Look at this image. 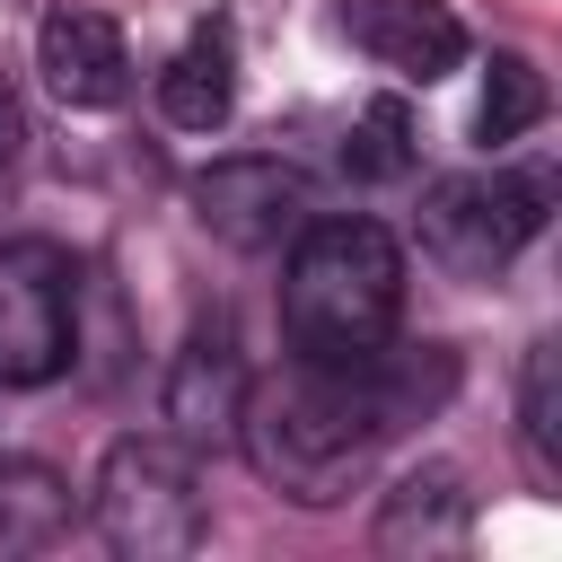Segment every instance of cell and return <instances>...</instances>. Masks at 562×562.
Masks as SVG:
<instances>
[{
	"label": "cell",
	"instance_id": "6da1fadb",
	"mask_svg": "<svg viewBox=\"0 0 562 562\" xmlns=\"http://www.w3.org/2000/svg\"><path fill=\"white\" fill-rule=\"evenodd\" d=\"M404 325V246L378 220H307L281 263V342L299 369H351Z\"/></svg>",
	"mask_w": 562,
	"mask_h": 562
},
{
	"label": "cell",
	"instance_id": "4fadbf2b",
	"mask_svg": "<svg viewBox=\"0 0 562 562\" xmlns=\"http://www.w3.org/2000/svg\"><path fill=\"white\" fill-rule=\"evenodd\" d=\"M553 342H536L527 351V369H518V448H527V474L544 483V492H562V395H553Z\"/></svg>",
	"mask_w": 562,
	"mask_h": 562
},
{
	"label": "cell",
	"instance_id": "9a60e30c",
	"mask_svg": "<svg viewBox=\"0 0 562 562\" xmlns=\"http://www.w3.org/2000/svg\"><path fill=\"white\" fill-rule=\"evenodd\" d=\"M0 158H18V105H9V88H0Z\"/></svg>",
	"mask_w": 562,
	"mask_h": 562
},
{
	"label": "cell",
	"instance_id": "30bf717a",
	"mask_svg": "<svg viewBox=\"0 0 562 562\" xmlns=\"http://www.w3.org/2000/svg\"><path fill=\"white\" fill-rule=\"evenodd\" d=\"M228 105H237V44H228V26H202V35L158 70V114H167L176 132H220Z\"/></svg>",
	"mask_w": 562,
	"mask_h": 562
},
{
	"label": "cell",
	"instance_id": "5b68a950",
	"mask_svg": "<svg viewBox=\"0 0 562 562\" xmlns=\"http://www.w3.org/2000/svg\"><path fill=\"white\" fill-rule=\"evenodd\" d=\"M193 211H202L211 237H228V246H246V255H272V246H290V237L316 220V184H307L290 158L246 149V158H220V167L193 176Z\"/></svg>",
	"mask_w": 562,
	"mask_h": 562
},
{
	"label": "cell",
	"instance_id": "8fae6325",
	"mask_svg": "<svg viewBox=\"0 0 562 562\" xmlns=\"http://www.w3.org/2000/svg\"><path fill=\"white\" fill-rule=\"evenodd\" d=\"M70 527V483L35 457H0V544H44Z\"/></svg>",
	"mask_w": 562,
	"mask_h": 562
},
{
	"label": "cell",
	"instance_id": "52a82bcc",
	"mask_svg": "<svg viewBox=\"0 0 562 562\" xmlns=\"http://www.w3.org/2000/svg\"><path fill=\"white\" fill-rule=\"evenodd\" d=\"M35 70H44V88H53L61 105H79V114L132 97V44H123V26H114L105 9H70V0H61V9L44 18V35H35Z\"/></svg>",
	"mask_w": 562,
	"mask_h": 562
},
{
	"label": "cell",
	"instance_id": "8992f818",
	"mask_svg": "<svg viewBox=\"0 0 562 562\" xmlns=\"http://www.w3.org/2000/svg\"><path fill=\"white\" fill-rule=\"evenodd\" d=\"M334 18L378 70H395L413 88H430V79H448L465 61V26H457L448 0H342Z\"/></svg>",
	"mask_w": 562,
	"mask_h": 562
},
{
	"label": "cell",
	"instance_id": "7c38bea8",
	"mask_svg": "<svg viewBox=\"0 0 562 562\" xmlns=\"http://www.w3.org/2000/svg\"><path fill=\"white\" fill-rule=\"evenodd\" d=\"M536 123H544V70H536L527 53H492V61H483L474 140H483V149H501V140H518V132H536Z\"/></svg>",
	"mask_w": 562,
	"mask_h": 562
},
{
	"label": "cell",
	"instance_id": "3957f363",
	"mask_svg": "<svg viewBox=\"0 0 562 562\" xmlns=\"http://www.w3.org/2000/svg\"><path fill=\"white\" fill-rule=\"evenodd\" d=\"M544 220H553L544 167H474V176H439L422 193V246L465 281H492L501 263H518V246H536Z\"/></svg>",
	"mask_w": 562,
	"mask_h": 562
},
{
	"label": "cell",
	"instance_id": "277c9868",
	"mask_svg": "<svg viewBox=\"0 0 562 562\" xmlns=\"http://www.w3.org/2000/svg\"><path fill=\"white\" fill-rule=\"evenodd\" d=\"M79 351V263L44 237L0 246V386H53Z\"/></svg>",
	"mask_w": 562,
	"mask_h": 562
},
{
	"label": "cell",
	"instance_id": "ba28073f",
	"mask_svg": "<svg viewBox=\"0 0 562 562\" xmlns=\"http://www.w3.org/2000/svg\"><path fill=\"white\" fill-rule=\"evenodd\" d=\"M237 413H246V360L228 325H193L176 369H167V430L184 448H237Z\"/></svg>",
	"mask_w": 562,
	"mask_h": 562
},
{
	"label": "cell",
	"instance_id": "5bb4252c",
	"mask_svg": "<svg viewBox=\"0 0 562 562\" xmlns=\"http://www.w3.org/2000/svg\"><path fill=\"white\" fill-rule=\"evenodd\" d=\"M334 167H342L351 184H395V176H413V123H404V105H395V97H378V105L342 132Z\"/></svg>",
	"mask_w": 562,
	"mask_h": 562
},
{
	"label": "cell",
	"instance_id": "9c48e42d",
	"mask_svg": "<svg viewBox=\"0 0 562 562\" xmlns=\"http://www.w3.org/2000/svg\"><path fill=\"white\" fill-rule=\"evenodd\" d=\"M465 536H474V492H465L457 465H413L378 501V553L430 562V553H465Z\"/></svg>",
	"mask_w": 562,
	"mask_h": 562
},
{
	"label": "cell",
	"instance_id": "7a4b0ae2",
	"mask_svg": "<svg viewBox=\"0 0 562 562\" xmlns=\"http://www.w3.org/2000/svg\"><path fill=\"white\" fill-rule=\"evenodd\" d=\"M88 518L114 553L132 562H176L211 536L202 509V448H184L176 430H132L105 448L97 483H88Z\"/></svg>",
	"mask_w": 562,
	"mask_h": 562
}]
</instances>
